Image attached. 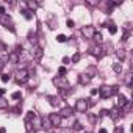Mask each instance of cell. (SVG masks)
I'll return each mask as SVG.
<instances>
[{
	"instance_id": "obj_17",
	"label": "cell",
	"mask_w": 133,
	"mask_h": 133,
	"mask_svg": "<svg viewBox=\"0 0 133 133\" xmlns=\"http://www.w3.org/2000/svg\"><path fill=\"white\" fill-rule=\"evenodd\" d=\"M6 63H8V55H0V72H2Z\"/></svg>"
},
{
	"instance_id": "obj_34",
	"label": "cell",
	"mask_w": 133,
	"mask_h": 133,
	"mask_svg": "<svg viewBox=\"0 0 133 133\" xmlns=\"http://www.w3.org/2000/svg\"><path fill=\"white\" fill-rule=\"evenodd\" d=\"M116 133H124V128H122V125H121V127H119V125L116 127Z\"/></svg>"
},
{
	"instance_id": "obj_22",
	"label": "cell",
	"mask_w": 133,
	"mask_h": 133,
	"mask_svg": "<svg viewBox=\"0 0 133 133\" xmlns=\"http://www.w3.org/2000/svg\"><path fill=\"white\" fill-rule=\"evenodd\" d=\"M25 128H27V133H36V128L33 127V124H25Z\"/></svg>"
},
{
	"instance_id": "obj_13",
	"label": "cell",
	"mask_w": 133,
	"mask_h": 133,
	"mask_svg": "<svg viewBox=\"0 0 133 133\" xmlns=\"http://www.w3.org/2000/svg\"><path fill=\"white\" fill-rule=\"evenodd\" d=\"M83 74H86L89 78H92V77L97 74V69H96V66H89V68H86V71H85Z\"/></svg>"
},
{
	"instance_id": "obj_28",
	"label": "cell",
	"mask_w": 133,
	"mask_h": 133,
	"mask_svg": "<svg viewBox=\"0 0 133 133\" xmlns=\"http://www.w3.org/2000/svg\"><path fill=\"white\" fill-rule=\"evenodd\" d=\"M42 124H44L42 127H52V125H50V121H49V117H42Z\"/></svg>"
},
{
	"instance_id": "obj_21",
	"label": "cell",
	"mask_w": 133,
	"mask_h": 133,
	"mask_svg": "<svg viewBox=\"0 0 133 133\" xmlns=\"http://www.w3.org/2000/svg\"><path fill=\"white\" fill-rule=\"evenodd\" d=\"M8 107V100L5 97H0V110H5Z\"/></svg>"
},
{
	"instance_id": "obj_33",
	"label": "cell",
	"mask_w": 133,
	"mask_h": 133,
	"mask_svg": "<svg viewBox=\"0 0 133 133\" xmlns=\"http://www.w3.org/2000/svg\"><path fill=\"white\" fill-rule=\"evenodd\" d=\"M58 72H59V74H61V77H63V75L66 74V68H59V69H58Z\"/></svg>"
},
{
	"instance_id": "obj_36",
	"label": "cell",
	"mask_w": 133,
	"mask_h": 133,
	"mask_svg": "<svg viewBox=\"0 0 133 133\" xmlns=\"http://www.w3.org/2000/svg\"><path fill=\"white\" fill-rule=\"evenodd\" d=\"M91 94H92V96H96V94H99V89H92V91H91Z\"/></svg>"
},
{
	"instance_id": "obj_39",
	"label": "cell",
	"mask_w": 133,
	"mask_h": 133,
	"mask_svg": "<svg viewBox=\"0 0 133 133\" xmlns=\"http://www.w3.org/2000/svg\"><path fill=\"white\" fill-rule=\"evenodd\" d=\"M99 133H107V130H105V128H100V130H99Z\"/></svg>"
},
{
	"instance_id": "obj_24",
	"label": "cell",
	"mask_w": 133,
	"mask_h": 133,
	"mask_svg": "<svg viewBox=\"0 0 133 133\" xmlns=\"http://www.w3.org/2000/svg\"><path fill=\"white\" fill-rule=\"evenodd\" d=\"M72 128H74V130H77V131H80V130H83V125H82L80 122H74Z\"/></svg>"
},
{
	"instance_id": "obj_19",
	"label": "cell",
	"mask_w": 133,
	"mask_h": 133,
	"mask_svg": "<svg viewBox=\"0 0 133 133\" xmlns=\"http://www.w3.org/2000/svg\"><path fill=\"white\" fill-rule=\"evenodd\" d=\"M116 55H117V58L121 61H124V58H125V49H117L116 50Z\"/></svg>"
},
{
	"instance_id": "obj_18",
	"label": "cell",
	"mask_w": 133,
	"mask_h": 133,
	"mask_svg": "<svg viewBox=\"0 0 133 133\" xmlns=\"http://www.w3.org/2000/svg\"><path fill=\"white\" fill-rule=\"evenodd\" d=\"M105 27H108V28H110V33H111V35H116V31H117V27H116L113 22H107V24H105Z\"/></svg>"
},
{
	"instance_id": "obj_3",
	"label": "cell",
	"mask_w": 133,
	"mask_h": 133,
	"mask_svg": "<svg viewBox=\"0 0 133 133\" xmlns=\"http://www.w3.org/2000/svg\"><path fill=\"white\" fill-rule=\"evenodd\" d=\"M53 85L56 86V88H59V89H63V91H68L69 89V82L66 80L64 77H55L53 78Z\"/></svg>"
},
{
	"instance_id": "obj_5",
	"label": "cell",
	"mask_w": 133,
	"mask_h": 133,
	"mask_svg": "<svg viewBox=\"0 0 133 133\" xmlns=\"http://www.w3.org/2000/svg\"><path fill=\"white\" fill-rule=\"evenodd\" d=\"M82 35H83L85 39H92L94 35H96V28H94L92 25H85V27L82 28Z\"/></svg>"
},
{
	"instance_id": "obj_37",
	"label": "cell",
	"mask_w": 133,
	"mask_h": 133,
	"mask_svg": "<svg viewBox=\"0 0 133 133\" xmlns=\"http://www.w3.org/2000/svg\"><path fill=\"white\" fill-rule=\"evenodd\" d=\"M0 14H2V16L5 14V8H3V6H0Z\"/></svg>"
},
{
	"instance_id": "obj_25",
	"label": "cell",
	"mask_w": 133,
	"mask_h": 133,
	"mask_svg": "<svg viewBox=\"0 0 133 133\" xmlns=\"http://www.w3.org/2000/svg\"><path fill=\"white\" fill-rule=\"evenodd\" d=\"M56 41H58V42H66V41H68V36H64V35H58V36H56Z\"/></svg>"
},
{
	"instance_id": "obj_15",
	"label": "cell",
	"mask_w": 133,
	"mask_h": 133,
	"mask_svg": "<svg viewBox=\"0 0 133 133\" xmlns=\"http://www.w3.org/2000/svg\"><path fill=\"white\" fill-rule=\"evenodd\" d=\"M78 82H80L82 85H88V83L91 82V78H89L86 74H80V75H78Z\"/></svg>"
},
{
	"instance_id": "obj_38",
	"label": "cell",
	"mask_w": 133,
	"mask_h": 133,
	"mask_svg": "<svg viewBox=\"0 0 133 133\" xmlns=\"http://www.w3.org/2000/svg\"><path fill=\"white\" fill-rule=\"evenodd\" d=\"M3 94H5V89H3V88H0V97H2Z\"/></svg>"
},
{
	"instance_id": "obj_9",
	"label": "cell",
	"mask_w": 133,
	"mask_h": 133,
	"mask_svg": "<svg viewBox=\"0 0 133 133\" xmlns=\"http://www.w3.org/2000/svg\"><path fill=\"white\" fill-rule=\"evenodd\" d=\"M47 100L52 107H59V103H61V99L58 96H47Z\"/></svg>"
},
{
	"instance_id": "obj_12",
	"label": "cell",
	"mask_w": 133,
	"mask_h": 133,
	"mask_svg": "<svg viewBox=\"0 0 133 133\" xmlns=\"http://www.w3.org/2000/svg\"><path fill=\"white\" fill-rule=\"evenodd\" d=\"M8 61H10L11 64L19 63V52H11V53L8 55Z\"/></svg>"
},
{
	"instance_id": "obj_31",
	"label": "cell",
	"mask_w": 133,
	"mask_h": 133,
	"mask_svg": "<svg viewBox=\"0 0 133 133\" xmlns=\"http://www.w3.org/2000/svg\"><path fill=\"white\" fill-rule=\"evenodd\" d=\"M10 78H11V77H10V75H6V74H3V75H2V82H5V83H6Z\"/></svg>"
},
{
	"instance_id": "obj_1",
	"label": "cell",
	"mask_w": 133,
	"mask_h": 133,
	"mask_svg": "<svg viewBox=\"0 0 133 133\" xmlns=\"http://www.w3.org/2000/svg\"><path fill=\"white\" fill-rule=\"evenodd\" d=\"M117 91H119L117 86H107V85H103V86L99 88V94H100L102 99H108V97H111L113 94H116Z\"/></svg>"
},
{
	"instance_id": "obj_35",
	"label": "cell",
	"mask_w": 133,
	"mask_h": 133,
	"mask_svg": "<svg viewBox=\"0 0 133 133\" xmlns=\"http://www.w3.org/2000/svg\"><path fill=\"white\" fill-rule=\"evenodd\" d=\"M86 3H88V5H96L97 2H94V0H88V2H86Z\"/></svg>"
},
{
	"instance_id": "obj_2",
	"label": "cell",
	"mask_w": 133,
	"mask_h": 133,
	"mask_svg": "<svg viewBox=\"0 0 133 133\" xmlns=\"http://www.w3.org/2000/svg\"><path fill=\"white\" fill-rule=\"evenodd\" d=\"M28 78H30V75H28V71H27V69H17V71L14 72V80H16L19 85L27 83Z\"/></svg>"
},
{
	"instance_id": "obj_40",
	"label": "cell",
	"mask_w": 133,
	"mask_h": 133,
	"mask_svg": "<svg viewBox=\"0 0 133 133\" xmlns=\"http://www.w3.org/2000/svg\"><path fill=\"white\" fill-rule=\"evenodd\" d=\"M5 131H6L5 128H0V133H5Z\"/></svg>"
},
{
	"instance_id": "obj_27",
	"label": "cell",
	"mask_w": 133,
	"mask_h": 133,
	"mask_svg": "<svg viewBox=\"0 0 133 133\" xmlns=\"http://www.w3.org/2000/svg\"><path fill=\"white\" fill-rule=\"evenodd\" d=\"M22 13H24L25 19H31V17H33V14H31V11H30V10H24Z\"/></svg>"
},
{
	"instance_id": "obj_16",
	"label": "cell",
	"mask_w": 133,
	"mask_h": 133,
	"mask_svg": "<svg viewBox=\"0 0 133 133\" xmlns=\"http://www.w3.org/2000/svg\"><path fill=\"white\" fill-rule=\"evenodd\" d=\"M107 113L110 114V117H111L113 121H116V119H117V117L121 116V113L117 111V108H113V110H110V111H107Z\"/></svg>"
},
{
	"instance_id": "obj_30",
	"label": "cell",
	"mask_w": 133,
	"mask_h": 133,
	"mask_svg": "<svg viewBox=\"0 0 133 133\" xmlns=\"http://www.w3.org/2000/svg\"><path fill=\"white\" fill-rule=\"evenodd\" d=\"M22 97V94L19 92V91H16V92H13V99H21Z\"/></svg>"
},
{
	"instance_id": "obj_20",
	"label": "cell",
	"mask_w": 133,
	"mask_h": 133,
	"mask_svg": "<svg viewBox=\"0 0 133 133\" xmlns=\"http://www.w3.org/2000/svg\"><path fill=\"white\" fill-rule=\"evenodd\" d=\"M113 71H114L116 74H121V72H122V64H121V63H114V64H113Z\"/></svg>"
},
{
	"instance_id": "obj_23",
	"label": "cell",
	"mask_w": 133,
	"mask_h": 133,
	"mask_svg": "<svg viewBox=\"0 0 133 133\" xmlns=\"http://www.w3.org/2000/svg\"><path fill=\"white\" fill-rule=\"evenodd\" d=\"M92 39H96V42H102V41H103V38H102V35H100L99 31H96V35H94Z\"/></svg>"
},
{
	"instance_id": "obj_14",
	"label": "cell",
	"mask_w": 133,
	"mask_h": 133,
	"mask_svg": "<svg viewBox=\"0 0 133 133\" xmlns=\"http://www.w3.org/2000/svg\"><path fill=\"white\" fill-rule=\"evenodd\" d=\"M35 117H36V113L35 111H28L27 116H25V124H31L35 121Z\"/></svg>"
},
{
	"instance_id": "obj_4",
	"label": "cell",
	"mask_w": 133,
	"mask_h": 133,
	"mask_svg": "<svg viewBox=\"0 0 133 133\" xmlns=\"http://www.w3.org/2000/svg\"><path fill=\"white\" fill-rule=\"evenodd\" d=\"M88 108H89L88 99H78V100L75 102V110H77L78 113H85V111H88Z\"/></svg>"
},
{
	"instance_id": "obj_10",
	"label": "cell",
	"mask_w": 133,
	"mask_h": 133,
	"mask_svg": "<svg viewBox=\"0 0 133 133\" xmlns=\"http://www.w3.org/2000/svg\"><path fill=\"white\" fill-rule=\"evenodd\" d=\"M72 114H74V108H71V107H64V108L61 110V113H59L61 117H69V116H72Z\"/></svg>"
},
{
	"instance_id": "obj_8",
	"label": "cell",
	"mask_w": 133,
	"mask_h": 133,
	"mask_svg": "<svg viewBox=\"0 0 133 133\" xmlns=\"http://www.w3.org/2000/svg\"><path fill=\"white\" fill-rule=\"evenodd\" d=\"M31 55H33V58H35V59H41V58L44 56V50H42V47L35 45V47H33V50H31Z\"/></svg>"
},
{
	"instance_id": "obj_32",
	"label": "cell",
	"mask_w": 133,
	"mask_h": 133,
	"mask_svg": "<svg viewBox=\"0 0 133 133\" xmlns=\"http://www.w3.org/2000/svg\"><path fill=\"white\" fill-rule=\"evenodd\" d=\"M66 25H68L69 28H72V27H74V21H71V19H69L68 22H66Z\"/></svg>"
},
{
	"instance_id": "obj_6",
	"label": "cell",
	"mask_w": 133,
	"mask_h": 133,
	"mask_svg": "<svg viewBox=\"0 0 133 133\" xmlns=\"http://www.w3.org/2000/svg\"><path fill=\"white\" fill-rule=\"evenodd\" d=\"M49 121H50V125H53V127H58V125H61V116L58 114V113H50L49 116Z\"/></svg>"
},
{
	"instance_id": "obj_26",
	"label": "cell",
	"mask_w": 133,
	"mask_h": 133,
	"mask_svg": "<svg viewBox=\"0 0 133 133\" xmlns=\"http://www.w3.org/2000/svg\"><path fill=\"white\" fill-rule=\"evenodd\" d=\"M27 6H28L30 10H36V8H38V3H36V2H27Z\"/></svg>"
},
{
	"instance_id": "obj_29",
	"label": "cell",
	"mask_w": 133,
	"mask_h": 133,
	"mask_svg": "<svg viewBox=\"0 0 133 133\" xmlns=\"http://www.w3.org/2000/svg\"><path fill=\"white\" fill-rule=\"evenodd\" d=\"M78 59H80V53H75V55L71 58V61H72V63H77Z\"/></svg>"
},
{
	"instance_id": "obj_11",
	"label": "cell",
	"mask_w": 133,
	"mask_h": 133,
	"mask_svg": "<svg viewBox=\"0 0 133 133\" xmlns=\"http://www.w3.org/2000/svg\"><path fill=\"white\" fill-rule=\"evenodd\" d=\"M127 102H128V99H127L124 94H119V96H117V108L122 110V108L127 105Z\"/></svg>"
},
{
	"instance_id": "obj_7",
	"label": "cell",
	"mask_w": 133,
	"mask_h": 133,
	"mask_svg": "<svg viewBox=\"0 0 133 133\" xmlns=\"http://www.w3.org/2000/svg\"><path fill=\"white\" fill-rule=\"evenodd\" d=\"M89 53H91L92 56H96V58H102V56H103V50H102L100 45H94V47H91V49H89Z\"/></svg>"
}]
</instances>
